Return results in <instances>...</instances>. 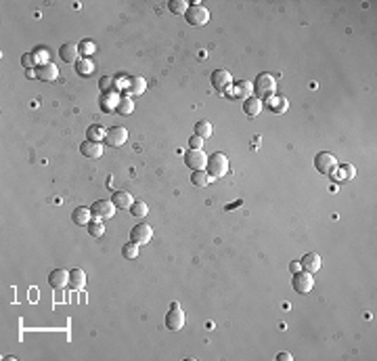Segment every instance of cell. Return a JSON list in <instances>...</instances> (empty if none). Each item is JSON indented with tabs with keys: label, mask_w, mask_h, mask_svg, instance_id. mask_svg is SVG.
Wrapping results in <instances>:
<instances>
[{
	"label": "cell",
	"mask_w": 377,
	"mask_h": 361,
	"mask_svg": "<svg viewBox=\"0 0 377 361\" xmlns=\"http://www.w3.org/2000/svg\"><path fill=\"white\" fill-rule=\"evenodd\" d=\"M185 164L191 170H206L208 166V156L201 152V149H189L185 154Z\"/></svg>",
	"instance_id": "cell-8"
},
{
	"label": "cell",
	"mask_w": 377,
	"mask_h": 361,
	"mask_svg": "<svg viewBox=\"0 0 377 361\" xmlns=\"http://www.w3.org/2000/svg\"><path fill=\"white\" fill-rule=\"evenodd\" d=\"M145 88H147L145 80H142V78H132L126 90H128V97H140L142 93H145Z\"/></svg>",
	"instance_id": "cell-23"
},
{
	"label": "cell",
	"mask_w": 377,
	"mask_h": 361,
	"mask_svg": "<svg viewBox=\"0 0 377 361\" xmlns=\"http://www.w3.org/2000/svg\"><path fill=\"white\" fill-rule=\"evenodd\" d=\"M338 164H340V162H338V160H335V156L329 154V152H321L317 158H314V166H317V170H319V173H323V175H331Z\"/></svg>",
	"instance_id": "cell-7"
},
{
	"label": "cell",
	"mask_w": 377,
	"mask_h": 361,
	"mask_svg": "<svg viewBox=\"0 0 377 361\" xmlns=\"http://www.w3.org/2000/svg\"><path fill=\"white\" fill-rule=\"evenodd\" d=\"M48 284L53 286L55 290H61V288L69 286V271H65V269H55L53 273L48 275Z\"/></svg>",
	"instance_id": "cell-14"
},
{
	"label": "cell",
	"mask_w": 377,
	"mask_h": 361,
	"mask_svg": "<svg viewBox=\"0 0 377 361\" xmlns=\"http://www.w3.org/2000/svg\"><path fill=\"white\" fill-rule=\"evenodd\" d=\"M128 141V130L124 126H114V128H109L107 130V135H105V143L109 147H122Z\"/></svg>",
	"instance_id": "cell-9"
},
{
	"label": "cell",
	"mask_w": 377,
	"mask_h": 361,
	"mask_svg": "<svg viewBox=\"0 0 377 361\" xmlns=\"http://www.w3.org/2000/svg\"><path fill=\"white\" fill-rule=\"evenodd\" d=\"M78 55H80V48H78V44H71V42H67V44H63L59 48V57L63 59L65 63H78Z\"/></svg>",
	"instance_id": "cell-17"
},
{
	"label": "cell",
	"mask_w": 377,
	"mask_h": 361,
	"mask_svg": "<svg viewBox=\"0 0 377 361\" xmlns=\"http://www.w3.org/2000/svg\"><path fill=\"white\" fill-rule=\"evenodd\" d=\"M277 359H281V361H287V359H289V361H291V355H289V353H279Z\"/></svg>",
	"instance_id": "cell-40"
},
{
	"label": "cell",
	"mask_w": 377,
	"mask_h": 361,
	"mask_svg": "<svg viewBox=\"0 0 377 361\" xmlns=\"http://www.w3.org/2000/svg\"><path fill=\"white\" fill-rule=\"evenodd\" d=\"M168 8L174 15H185L187 11H189V2L187 0H170V4H168Z\"/></svg>",
	"instance_id": "cell-31"
},
{
	"label": "cell",
	"mask_w": 377,
	"mask_h": 361,
	"mask_svg": "<svg viewBox=\"0 0 377 361\" xmlns=\"http://www.w3.org/2000/svg\"><path fill=\"white\" fill-rule=\"evenodd\" d=\"M300 265H302V271H308V273H314V271H319L323 267V260L317 252H308V254H304V258L300 260Z\"/></svg>",
	"instance_id": "cell-15"
},
{
	"label": "cell",
	"mask_w": 377,
	"mask_h": 361,
	"mask_svg": "<svg viewBox=\"0 0 377 361\" xmlns=\"http://www.w3.org/2000/svg\"><path fill=\"white\" fill-rule=\"evenodd\" d=\"M227 173H229V158L220 152L212 154L208 158V175L212 179H222Z\"/></svg>",
	"instance_id": "cell-1"
},
{
	"label": "cell",
	"mask_w": 377,
	"mask_h": 361,
	"mask_svg": "<svg viewBox=\"0 0 377 361\" xmlns=\"http://www.w3.org/2000/svg\"><path fill=\"white\" fill-rule=\"evenodd\" d=\"M90 212H93V216L97 220H107L116 214V204L111 202V199H99V202L93 204Z\"/></svg>",
	"instance_id": "cell-6"
},
{
	"label": "cell",
	"mask_w": 377,
	"mask_h": 361,
	"mask_svg": "<svg viewBox=\"0 0 377 361\" xmlns=\"http://www.w3.org/2000/svg\"><path fill=\"white\" fill-rule=\"evenodd\" d=\"M266 105L270 107V112H272V114H285V109L289 107L287 99H285V97H277V95L268 97V99H266Z\"/></svg>",
	"instance_id": "cell-19"
},
{
	"label": "cell",
	"mask_w": 377,
	"mask_h": 361,
	"mask_svg": "<svg viewBox=\"0 0 377 361\" xmlns=\"http://www.w3.org/2000/svg\"><path fill=\"white\" fill-rule=\"evenodd\" d=\"M111 202L116 204V208H130L132 204H134V197H132L128 191H116L114 197H111Z\"/></svg>",
	"instance_id": "cell-22"
},
{
	"label": "cell",
	"mask_w": 377,
	"mask_h": 361,
	"mask_svg": "<svg viewBox=\"0 0 377 361\" xmlns=\"http://www.w3.org/2000/svg\"><path fill=\"white\" fill-rule=\"evenodd\" d=\"M356 175V170L352 164H338L335 166V170L331 173L333 180H338V183H348V180H352Z\"/></svg>",
	"instance_id": "cell-12"
},
{
	"label": "cell",
	"mask_w": 377,
	"mask_h": 361,
	"mask_svg": "<svg viewBox=\"0 0 377 361\" xmlns=\"http://www.w3.org/2000/svg\"><path fill=\"white\" fill-rule=\"evenodd\" d=\"M69 286H71V290H84V286H86V273L82 269H74L69 273Z\"/></svg>",
	"instance_id": "cell-20"
},
{
	"label": "cell",
	"mask_w": 377,
	"mask_h": 361,
	"mask_svg": "<svg viewBox=\"0 0 377 361\" xmlns=\"http://www.w3.org/2000/svg\"><path fill=\"white\" fill-rule=\"evenodd\" d=\"M122 254H124V258H136L138 256V244H134V242H128V244H124L122 246Z\"/></svg>",
	"instance_id": "cell-34"
},
{
	"label": "cell",
	"mask_w": 377,
	"mask_h": 361,
	"mask_svg": "<svg viewBox=\"0 0 377 361\" xmlns=\"http://www.w3.org/2000/svg\"><path fill=\"white\" fill-rule=\"evenodd\" d=\"M105 128L103 126H99V124H93V126H88V130H86V139L88 141H101V139H105Z\"/></svg>",
	"instance_id": "cell-28"
},
{
	"label": "cell",
	"mask_w": 377,
	"mask_h": 361,
	"mask_svg": "<svg viewBox=\"0 0 377 361\" xmlns=\"http://www.w3.org/2000/svg\"><path fill=\"white\" fill-rule=\"evenodd\" d=\"M80 152H82V156H86V158L97 160V158L103 156V145L97 143V141H88V139H86V141L80 145Z\"/></svg>",
	"instance_id": "cell-18"
},
{
	"label": "cell",
	"mask_w": 377,
	"mask_h": 361,
	"mask_svg": "<svg viewBox=\"0 0 377 361\" xmlns=\"http://www.w3.org/2000/svg\"><path fill=\"white\" fill-rule=\"evenodd\" d=\"M95 61L90 57H84L82 61H78L76 63V72L80 74V76H90V74H95Z\"/></svg>",
	"instance_id": "cell-25"
},
{
	"label": "cell",
	"mask_w": 377,
	"mask_h": 361,
	"mask_svg": "<svg viewBox=\"0 0 377 361\" xmlns=\"http://www.w3.org/2000/svg\"><path fill=\"white\" fill-rule=\"evenodd\" d=\"M300 267H302L300 263H291V265H289V269H291V271H295V273H298V271H300Z\"/></svg>",
	"instance_id": "cell-41"
},
{
	"label": "cell",
	"mask_w": 377,
	"mask_h": 361,
	"mask_svg": "<svg viewBox=\"0 0 377 361\" xmlns=\"http://www.w3.org/2000/svg\"><path fill=\"white\" fill-rule=\"evenodd\" d=\"M195 135L201 137V139H210L212 137V124L208 122V120H199V122L195 124Z\"/></svg>",
	"instance_id": "cell-29"
},
{
	"label": "cell",
	"mask_w": 377,
	"mask_h": 361,
	"mask_svg": "<svg viewBox=\"0 0 377 361\" xmlns=\"http://www.w3.org/2000/svg\"><path fill=\"white\" fill-rule=\"evenodd\" d=\"M118 101H120V97L116 93H109V95H103V101H101V107L107 109V112H116V107H118Z\"/></svg>",
	"instance_id": "cell-30"
},
{
	"label": "cell",
	"mask_w": 377,
	"mask_h": 361,
	"mask_svg": "<svg viewBox=\"0 0 377 361\" xmlns=\"http://www.w3.org/2000/svg\"><path fill=\"white\" fill-rule=\"evenodd\" d=\"M274 88H277V82L270 74H260L256 76V82H253V93H256L258 99H268L274 95Z\"/></svg>",
	"instance_id": "cell-2"
},
{
	"label": "cell",
	"mask_w": 377,
	"mask_h": 361,
	"mask_svg": "<svg viewBox=\"0 0 377 361\" xmlns=\"http://www.w3.org/2000/svg\"><path fill=\"white\" fill-rule=\"evenodd\" d=\"M203 141H206V139L193 135V137L189 139V147H191V149H201V147H203Z\"/></svg>",
	"instance_id": "cell-38"
},
{
	"label": "cell",
	"mask_w": 377,
	"mask_h": 361,
	"mask_svg": "<svg viewBox=\"0 0 377 361\" xmlns=\"http://www.w3.org/2000/svg\"><path fill=\"white\" fill-rule=\"evenodd\" d=\"M38 61H36V57H34V53H25V55H21V65L23 67H27V69H32L34 65H36Z\"/></svg>",
	"instance_id": "cell-37"
},
{
	"label": "cell",
	"mask_w": 377,
	"mask_h": 361,
	"mask_svg": "<svg viewBox=\"0 0 377 361\" xmlns=\"http://www.w3.org/2000/svg\"><path fill=\"white\" fill-rule=\"evenodd\" d=\"M182 326H185V313L180 311L178 303H172L166 315V328L172 330V332H178V330H182Z\"/></svg>",
	"instance_id": "cell-4"
},
{
	"label": "cell",
	"mask_w": 377,
	"mask_h": 361,
	"mask_svg": "<svg viewBox=\"0 0 377 361\" xmlns=\"http://www.w3.org/2000/svg\"><path fill=\"white\" fill-rule=\"evenodd\" d=\"M71 220H74L76 225H80V227H88L90 223H93V212H90L88 208L80 206V208H76L74 212H71Z\"/></svg>",
	"instance_id": "cell-16"
},
{
	"label": "cell",
	"mask_w": 377,
	"mask_h": 361,
	"mask_svg": "<svg viewBox=\"0 0 377 361\" xmlns=\"http://www.w3.org/2000/svg\"><path fill=\"white\" fill-rule=\"evenodd\" d=\"M293 290L298 294H308L310 290L314 288V279H312V273L308 271H298V273L293 275V282H291Z\"/></svg>",
	"instance_id": "cell-5"
},
{
	"label": "cell",
	"mask_w": 377,
	"mask_h": 361,
	"mask_svg": "<svg viewBox=\"0 0 377 361\" xmlns=\"http://www.w3.org/2000/svg\"><path fill=\"white\" fill-rule=\"evenodd\" d=\"M88 231H90V235L101 237V235L105 233V227H103V223H101V220H95V223H90V225H88Z\"/></svg>",
	"instance_id": "cell-36"
},
{
	"label": "cell",
	"mask_w": 377,
	"mask_h": 361,
	"mask_svg": "<svg viewBox=\"0 0 377 361\" xmlns=\"http://www.w3.org/2000/svg\"><path fill=\"white\" fill-rule=\"evenodd\" d=\"M151 237H153V231H151V227H149L147 223H138V225L130 231V242H134V244H138V246L149 244Z\"/></svg>",
	"instance_id": "cell-10"
},
{
	"label": "cell",
	"mask_w": 377,
	"mask_h": 361,
	"mask_svg": "<svg viewBox=\"0 0 377 361\" xmlns=\"http://www.w3.org/2000/svg\"><path fill=\"white\" fill-rule=\"evenodd\" d=\"M243 112H246L250 118H253V116H258L260 112H262V101L258 97H248L246 99V103H243Z\"/></svg>",
	"instance_id": "cell-21"
},
{
	"label": "cell",
	"mask_w": 377,
	"mask_h": 361,
	"mask_svg": "<svg viewBox=\"0 0 377 361\" xmlns=\"http://www.w3.org/2000/svg\"><path fill=\"white\" fill-rule=\"evenodd\" d=\"M32 53H34L36 61H38L40 65H42V63H48V51H46V48H42V46H36Z\"/></svg>",
	"instance_id": "cell-35"
},
{
	"label": "cell",
	"mask_w": 377,
	"mask_h": 361,
	"mask_svg": "<svg viewBox=\"0 0 377 361\" xmlns=\"http://www.w3.org/2000/svg\"><path fill=\"white\" fill-rule=\"evenodd\" d=\"M235 95L237 97H251L253 95V82H250V80H239V82L235 84Z\"/></svg>",
	"instance_id": "cell-27"
},
{
	"label": "cell",
	"mask_w": 377,
	"mask_h": 361,
	"mask_svg": "<svg viewBox=\"0 0 377 361\" xmlns=\"http://www.w3.org/2000/svg\"><path fill=\"white\" fill-rule=\"evenodd\" d=\"M109 86H111V78H103V80H101V88H103V90L109 88Z\"/></svg>",
	"instance_id": "cell-39"
},
{
	"label": "cell",
	"mask_w": 377,
	"mask_h": 361,
	"mask_svg": "<svg viewBox=\"0 0 377 361\" xmlns=\"http://www.w3.org/2000/svg\"><path fill=\"white\" fill-rule=\"evenodd\" d=\"M132 109H134V101H132L128 95H122L120 101H118V107H116V114H120V116H130Z\"/></svg>",
	"instance_id": "cell-24"
},
{
	"label": "cell",
	"mask_w": 377,
	"mask_h": 361,
	"mask_svg": "<svg viewBox=\"0 0 377 361\" xmlns=\"http://www.w3.org/2000/svg\"><path fill=\"white\" fill-rule=\"evenodd\" d=\"M231 84H233V78L227 69H216V72H212V86L216 90H227Z\"/></svg>",
	"instance_id": "cell-13"
},
{
	"label": "cell",
	"mask_w": 377,
	"mask_h": 361,
	"mask_svg": "<svg viewBox=\"0 0 377 361\" xmlns=\"http://www.w3.org/2000/svg\"><path fill=\"white\" fill-rule=\"evenodd\" d=\"M78 48H80V53H82L84 57H90L93 53H97V42L95 40H82V42L78 44Z\"/></svg>",
	"instance_id": "cell-33"
},
{
	"label": "cell",
	"mask_w": 377,
	"mask_h": 361,
	"mask_svg": "<svg viewBox=\"0 0 377 361\" xmlns=\"http://www.w3.org/2000/svg\"><path fill=\"white\" fill-rule=\"evenodd\" d=\"M36 78L42 80V82H55L59 78V69H57L55 63H42L36 69Z\"/></svg>",
	"instance_id": "cell-11"
},
{
	"label": "cell",
	"mask_w": 377,
	"mask_h": 361,
	"mask_svg": "<svg viewBox=\"0 0 377 361\" xmlns=\"http://www.w3.org/2000/svg\"><path fill=\"white\" fill-rule=\"evenodd\" d=\"M130 212H132V216H147L149 206L142 202V199H134V204L130 206Z\"/></svg>",
	"instance_id": "cell-32"
},
{
	"label": "cell",
	"mask_w": 377,
	"mask_h": 361,
	"mask_svg": "<svg viewBox=\"0 0 377 361\" xmlns=\"http://www.w3.org/2000/svg\"><path fill=\"white\" fill-rule=\"evenodd\" d=\"M185 17H187V21L191 23V25H206L208 21H210V11L206 6H201V4H193V6H189V11L185 13Z\"/></svg>",
	"instance_id": "cell-3"
},
{
	"label": "cell",
	"mask_w": 377,
	"mask_h": 361,
	"mask_svg": "<svg viewBox=\"0 0 377 361\" xmlns=\"http://www.w3.org/2000/svg\"><path fill=\"white\" fill-rule=\"evenodd\" d=\"M191 183L195 185V187H206L212 183V177L206 173V170H193V175H191Z\"/></svg>",
	"instance_id": "cell-26"
}]
</instances>
